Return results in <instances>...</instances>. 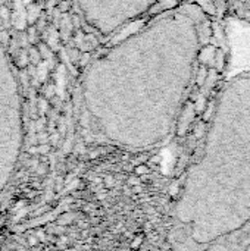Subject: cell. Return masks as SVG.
Listing matches in <instances>:
<instances>
[{"mask_svg": "<svg viewBox=\"0 0 250 251\" xmlns=\"http://www.w3.org/2000/svg\"><path fill=\"white\" fill-rule=\"evenodd\" d=\"M190 1L197 4L205 13H208L212 18H215L218 15V6H217L215 0H190Z\"/></svg>", "mask_w": 250, "mask_h": 251, "instance_id": "5b68a950", "label": "cell"}, {"mask_svg": "<svg viewBox=\"0 0 250 251\" xmlns=\"http://www.w3.org/2000/svg\"><path fill=\"white\" fill-rule=\"evenodd\" d=\"M225 9L236 19L250 24V0H225Z\"/></svg>", "mask_w": 250, "mask_h": 251, "instance_id": "277c9868", "label": "cell"}, {"mask_svg": "<svg viewBox=\"0 0 250 251\" xmlns=\"http://www.w3.org/2000/svg\"><path fill=\"white\" fill-rule=\"evenodd\" d=\"M214 40V18L183 0L99 49L81 81L88 141L118 131L167 132L192 96Z\"/></svg>", "mask_w": 250, "mask_h": 251, "instance_id": "6da1fadb", "label": "cell"}, {"mask_svg": "<svg viewBox=\"0 0 250 251\" xmlns=\"http://www.w3.org/2000/svg\"><path fill=\"white\" fill-rule=\"evenodd\" d=\"M0 251H43L15 235L0 234Z\"/></svg>", "mask_w": 250, "mask_h": 251, "instance_id": "3957f363", "label": "cell"}, {"mask_svg": "<svg viewBox=\"0 0 250 251\" xmlns=\"http://www.w3.org/2000/svg\"><path fill=\"white\" fill-rule=\"evenodd\" d=\"M24 1H25V3H28V1H29V0H24Z\"/></svg>", "mask_w": 250, "mask_h": 251, "instance_id": "9c48e42d", "label": "cell"}, {"mask_svg": "<svg viewBox=\"0 0 250 251\" xmlns=\"http://www.w3.org/2000/svg\"><path fill=\"white\" fill-rule=\"evenodd\" d=\"M0 15H1V18H3V19H6V18L9 16V12H7L4 7H1V9H0Z\"/></svg>", "mask_w": 250, "mask_h": 251, "instance_id": "ba28073f", "label": "cell"}, {"mask_svg": "<svg viewBox=\"0 0 250 251\" xmlns=\"http://www.w3.org/2000/svg\"><path fill=\"white\" fill-rule=\"evenodd\" d=\"M183 0H75L83 28L100 44L116 40Z\"/></svg>", "mask_w": 250, "mask_h": 251, "instance_id": "7a4b0ae2", "label": "cell"}, {"mask_svg": "<svg viewBox=\"0 0 250 251\" xmlns=\"http://www.w3.org/2000/svg\"><path fill=\"white\" fill-rule=\"evenodd\" d=\"M136 174L137 175H141V174H149V168L146 165H140L136 168Z\"/></svg>", "mask_w": 250, "mask_h": 251, "instance_id": "52a82bcc", "label": "cell"}, {"mask_svg": "<svg viewBox=\"0 0 250 251\" xmlns=\"http://www.w3.org/2000/svg\"><path fill=\"white\" fill-rule=\"evenodd\" d=\"M38 15H40L38 7L37 6H29V9H28V21H29V24H34V21L38 18Z\"/></svg>", "mask_w": 250, "mask_h": 251, "instance_id": "8992f818", "label": "cell"}]
</instances>
